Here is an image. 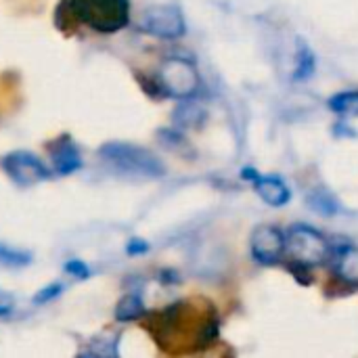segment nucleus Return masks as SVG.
<instances>
[{
  "instance_id": "obj_1",
  "label": "nucleus",
  "mask_w": 358,
  "mask_h": 358,
  "mask_svg": "<svg viewBox=\"0 0 358 358\" xmlns=\"http://www.w3.org/2000/svg\"><path fill=\"white\" fill-rule=\"evenodd\" d=\"M103 162H107L113 170L124 172L128 176L138 178H162L166 168L162 159L145 147L130 145V143H107L99 149Z\"/></svg>"
},
{
  "instance_id": "obj_2",
  "label": "nucleus",
  "mask_w": 358,
  "mask_h": 358,
  "mask_svg": "<svg viewBox=\"0 0 358 358\" xmlns=\"http://www.w3.org/2000/svg\"><path fill=\"white\" fill-rule=\"evenodd\" d=\"M76 17L101 34H115L130 21L128 0H71Z\"/></svg>"
},
{
  "instance_id": "obj_3",
  "label": "nucleus",
  "mask_w": 358,
  "mask_h": 358,
  "mask_svg": "<svg viewBox=\"0 0 358 358\" xmlns=\"http://www.w3.org/2000/svg\"><path fill=\"white\" fill-rule=\"evenodd\" d=\"M285 252L292 256L296 264L310 268L325 264L331 254V248L321 231H317L310 224L298 222L285 235Z\"/></svg>"
},
{
  "instance_id": "obj_4",
  "label": "nucleus",
  "mask_w": 358,
  "mask_h": 358,
  "mask_svg": "<svg viewBox=\"0 0 358 358\" xmlns=\"http://www.w3.org/2000/svg\"><path fill=\"white\" fill-rule=\"evenodd\" d=\"M162 90L174 99H191L201 86L197 65L185 57H168L157 71Z\"/></svg>"
},
{
  "instance_id": "obj_5",
  "label": "nucleus",
  "mask_w": 358,
  "mask_h": 358,
  "mask_svg": "<svg viewBox=\"0 0 358 358\" xmlns=\"http://www.w3.org/2000/svg\"><path fill=\"white\" fill-rule=\"evenodd\" d=\"M138 27L145 34L162 38V40H176V38L185 36V31H187L185 17H182L180 8L172 6V4H157V6L145 8L138 19Z\"/></svg>"
},
{
  "instance_id": "obj_6",
  "label": "nucleus",
  "mask_w": 358,
  "mask_h": 358,
  "mask_svg": "<svg viewBox=\"0 0 358 358\" xmlns=\"http://www.w3.org/2000/svg\"><path fill=\"white\" fill-rule=\"evenodd\" d=\"M2 170L21 189L36 187V185L44 182L50 176L48 168L29 151H13V153H8L2 159Z\"/></svg>"
},
{
  "instance_id": "obj_7",
  "label": "nucleus",
  "mask_w": 358,
  "mask_h": 358,
  "mask_svg": "<svg viewBox=\"0 0 358 358\" xmlns=\"http://www.w3.org/2000/svg\"><path fill=\"white\" fill-rule=\"evenodd\" d=\"M250 252L258 264L273 266L285 254V235L275 224H260L250 237Z\"/></svg>"
},
{
  "instance_id": "obj_8",
  "label": "nucleus",
  "mask_w": 358,
  "mask_h": 358,
  "mask_svg": "<svg viewBox=\"0 0 358 358\" xmlns=\"http://www.w3.org/2000/svg\"><path fill=\"white\" fill-rule=\"evenodd\" d=\"M254 187H256V193L262 197V201L268 203L271 208H283L292 201V191L281 176H275V174L262 176L260 174L254 180Z\"/></svg>"
},
{
  "instance_id": "obj_9",
  "label": "nucleus",
  "mask_w": 358,
  "mask_h": 358,
  "mask_svg": "<svg viewBox=\"0 0 358 358\" xmlns=\"http://www.w3.org/2000/svg\"><path fill=\"white\" fill-rule=\"evenodd\" d=\"M334 268H336V275L344 283L358 285V248L355 245L338 248L336 258H334Z\"/></svg>"
},
{
  "instance_id": "obj_10",
  "label": "nucleus",
  "mask_w": 358,
  "mask_h": 358,
  "mask_svg": "<svg viewBox=\"0 0 358 358\" xmlns=\"http://www.w3.org/2000/svg\"><path fill=\"white\" fill-rule=\"evenodd\" d=\"M52 166H55L57 174H61V176H67V174L76 172L82 166L80 153L73 147V143L61 141L59 145L52 147Z\"/></svg>"
},
{
  "instance_id": "obj_11",
  "label": "nucleus",
  "mask_w": 358,
  "mask_h": 358,
  "mask_svg": "<svg viewBox=\"0 0 358 358\" xmlns=\"http://www.w3.org/2000/svg\"><path fill=\"white\" fill-rule=\"evenodd\" d=\"M306 203L313 212H317L319 216H325V218H331L336 214L342 212V203L340 199L325 187H317L313 189L308 195H306Z\"/></svg>"
},
{
  "instance_id": "obj_12",
  "label": "nucleus",
  "mask_w": 358,
  "mask_h": 358,
  "mask_svg": "<svg viewBox=\"0 0 358 358\" xmlns=\"http://www.w3.org/2000/svg\"><path fill=\"white\" fill-rule=\"evenodd\" d=\"M172 120H174V124L178 128H197L206 120V111H203V107L199 103L182 99V103L176 107Z\"/></svg>"
},
{
  "instance_id": "obj_13",
  "label": "nucleus",
  "mask_w": 358,
  "mask_h": 358,
  "mask_svg": "<svg viewBox=\"0 0 358 358\" xmlns=\"http://www.w3.org/2000/svg\"><path fill=\"white\" fill-rule=\"evenodd\" d=\"M327 107L340 117H358V90H342L329 96Z\"/></svg>"
},
{
  "instance_id": "obj_14",
  "label": "nucleus",
  "mask_w": 358,
  "mask_h": 358,
  "mask_svg": "<svg viewBox=\"0 0 358 358\" xmlns=\"http://www.w3.org/2000/svg\"><path fill=\"white\" fill-rule=\"evenodd\" d=\"M315 52L304 40H298V52H296V69H294V80L304 82L315 73Z\"/></svg>"
},
{
  "instance_id": "obj_15",
  "label": "nucleus",
  "mask_w": 358,
  "mask_h": 358,
  "mask_svg": "<svg viewBox=\"0 0 358 358\" xmlns=\"http://www.w3.org/2000/svg\"><path fill=\"white\" fill-rule=\"evenodd\" d=\"M145 315V304L138 296L130 294L126 298L120 300V304L115 306V319L122 321V323H128V321H136Z\"/></svg>"
},
{
  "instance_id": "obj_16",
  "label": "nucleus",
  "mask_w": 358,
  "mask_h": 358,
  "mask_svg": "<svg viewBox=\"0 0 358 358\" xmlns=\"http://www.w3.org/2000/svg\"><path fill=\"white\" fill-rule=\"evenodd\" d=\"M31 262V254L27 252H21V250H15V248H8V245H0V264L4 266H25Z\"/></svg>"
},
{
  "instance_id": "obj_17",
  "label": "nucleus",
  "mask_w": 358,
  "mask_h": 358,
  "mask_svg": "<svg viewBox=\"0 0 358 358\" xmlns=\"http://www.w3.org/2000/svg\"><path fill=\"white\" fill-rule=\"evenodd\" d=\"M61 289H63V285H61V283H52V285H48V287H44V289H40V294H36L34 302H36V304H46L48 300L57 298V296L61 294Z\"/></svg>"
},
{
  "instance_id": "obj_18",
  "label": "nucleus",
  "mask_w": 358,
  "mask_h": 358,
  "mask_svg": "<svg viewBox=\"0 0 358 358\" xmlns=\"http://www.w3.org/2000/svg\"><path fill=\"white\" fill-rule=\"evenodd\" d=\"M65 271H67L69 275L78 277V279H86V277L90 275L88 266H86L82 260H69V262L65 264Z\"/></svg>"
},
{
  "instance_id": "obj_19",
  "label": "nucleus",
  "mask_w": 358,
  "mask_h": 358,
  "mask_svg": "<svg viewBox=\"0 0 358 358\" xmlns=\"http://www.w3.org/2000/svg\"><path fill=\"white\" fill-rule=\"evenodd\" d=\"M13 308H15V300H13V296H10V294H6V292H0V317L10 315V313H13Z\"/></svg>"
},
{
  "instance_id": "obj_20",
  "label": "nucleus",
  "mask_w": 358,
  "mask_h": 358,
  "mask_svg": "<svg viewBox=\"0 0 358 358\" xmlns=\"http://www.w3.org/2000/svg\"><path fill=\"white\" fill-rule=\"evenodd\" d=\"M147 252V243H141V239H132L128 243V254H141Z\"/></svg>"
},
{
  "instance_id": "obj_21",
  "label": "nucleus",
  "mask_w": 358,
  "mask_h": 358,
  "mask_svg": "<svg viewBox=\"0 0 358 358\" xmlns=\"http://www.w3.org/2000/svg\"><path fill=\"white\" fill-rule=\"evenodd\" d=\"M258 176H260V174H258L254 168H243V170H241V178H243V180H250V182H254Z\"/></svg>"
}]
</instances>
